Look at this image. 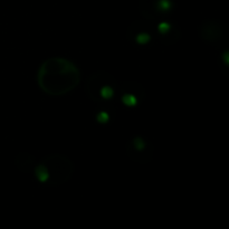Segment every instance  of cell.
<instances>
[{"instance_id": "obj_1", "label": "cell", "mask_w": 229, "mask_h": 229, "mask_svg": "<svg viewBox=\"0 0 229 229\" xmlns=\"http://www.w3.org/2000/svg\"><path fill=\"white\" fill-rule=\"evenodd\" d=\"M222 60H224V63L229 66V50L225 51L224 54H222Z\"/></svg>"}]
</instances>
